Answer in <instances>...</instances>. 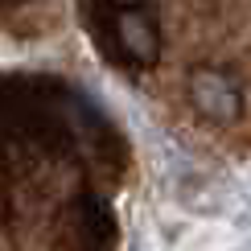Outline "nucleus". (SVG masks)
Returning <instances> with one entry per match:
<instances>
[{
  "label": "nucleus",
  "instance_id": "nucleus-3",
  "mask_svg": "<svg viewBox=\"0 0 251 251\" xmlns=\"http://www.w3.org/2000/svg\"><path fill=\"white\" fill-rule=\"evenodd\" d=\"M120 4H132V0H120Z\"/></svg>",
  "mask_w": 251,
  "mask_h": 251
},
{
  "label": "nucleus",
  "instance_id": "nucleus-2",
  "mask_svg": "<svg viewBox=\"0 0 251 251\" xmlns=\"http://www.w3.org/2000/svg\"><path fill=\"white\" fill-rule=\"evenodd\" d=\"M116 29H120L124 50H128L136 62H156V29L149 25V17H140V13H124Z\"/></svg>",
  "mask_w": 251,
  "mask_h": 251
},
{
  "label": "nucleus",
  "instance_id": "nucleus-1",
  "mask_svg": "<svg viewBox=\"0 0 251 251\" xmlns=\"http://www.w3.org/2000/svg\"><path fill=\"white\" fill-rule=\"evenodd\" d=\"M190 95H194V107L210 120L226 124V120L239 116V91L223 70H194L190 75Z\"/></svg>",
  "mask_w": 251,
  "mask_h": 251
}]
</instances>
